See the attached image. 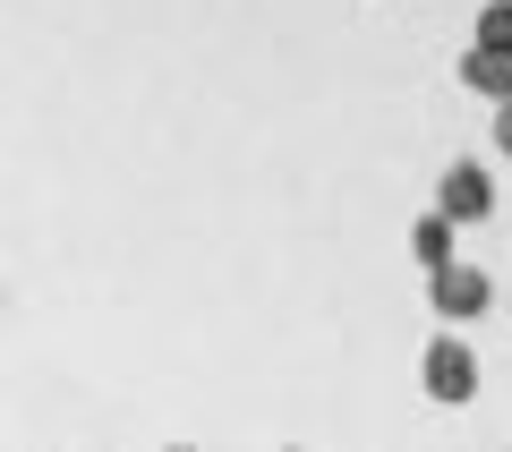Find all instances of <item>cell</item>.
Returning <instances> with one entry per match:
<instances>
[{"instance_id":"ba28073f","label":"cell","mask_w":512,"mask_h":452,"mask_svg":"<svg viewBox=\"0 0 512 452\" xmlns=\"http://www.w3.org/2000/svg\"><path fill=\"white\" fill-rule=\"evenodd\" d=\"M163 452H197V444H163Z\"/></svg>"},{"instance_id":"7a4b0ae2","label":"cell","mask_w":512,"mask_h":452,"mask_svg":"<svg viewBox=\"0 0 512 452\" xmlns=\"http://www.w3.org/2000/svg\"><path fill=\"white\" fill-rule=\"evenodd\" d=\"M427 308H436V325L461 333V325H478V316L495 308V282H487L478 265H461V256H453L444 273H427Z\"/></svg>"},{"instance_id":"5b68a950","label":"cell","mask_w":512,"mask_h":452,"mask_svg":"<svg viewBox=\"0 0 512 452\" xmlns=\"http://www.w3.org/2000/svg\"><path fill=\"white\" fill-rule=\"evenodd\" d=\"M453 231H461V222L444 214V205H427V214L410 222V256H419V273H444V265H453Z\"/></svg>"},{"instance_id":"6da1fadb","label":"cell","mask_w":512,"mask_h":452,"mask_svg":"<svg viewBox=\"0 0 512 452\" xmlns=\"http://www.w3.org/2000/svg\"><path fill=\"white\" fill-rule=\"evenodd\" d=\"M419 384H427L436 410H470L478 401V350L444 325V342H427V359H419Z\"/></svg>"},{"instance_id":"52a82bcc","label":"cell","mask_w":512,"mask_h":452,"mask_svg":"<svg viewBox=\"0 0 512 452\" xmlns=\"http://www.w3.org/2000/svg\"><path fill=\"white\" fill-rule=\"evenodd\" d=\"M495 154L512 163V103H495Z\"/></svg>"},{"instance_id":"277c9868","label":"cell","mask_w":512,"mask_h":452,"mask_svg":"<svg viewBox=\"0 0 512 452\" xmlns=\"http://www.w3.org/2000/svg\"><path fill=\"white\" fill-rule=\"evenodd\" d=\"M453 77H461L470 94H487V103H512V52H487V43H470Z\"/></svg>"},{"instance_id":"3957f363","label":"cell","mask_w":512,"mask_h":452,"mask_svg":"<svg viewBox=\"0 0 512 452\" xmlns=\"http://www.w3.org/2000/svg\"><path fill=\"white\" fill-rule=\"evenodd\" d=\"M436 205L461 222V231H470V222H487V214H495V171H487V163H470V154H461V163H444Z\"/></svg>"},{"instance_id":"8992f818","label":"cell","mask_w":512,"mask_h":452,"mask_svg":"<svg viewBox=\"0 0 512 452\" xmlns=\"http://www.w3.org/2000/svg\"><path fill=\"white\" fill-rule=\"evenodd\" d=\"M470 43H487V52H512V0H487V9H478Z\"/></svg>"}]
</instances>
